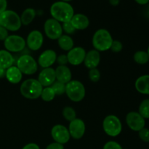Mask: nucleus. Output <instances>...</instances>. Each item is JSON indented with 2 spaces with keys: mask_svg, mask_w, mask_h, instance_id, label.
Segmentation results:
<instances>
[{
  "mask_svg": "<svg viewBox=\"0 0 149 149\" xmlns=\"http://www.w3.org/2000/svg\"><path fill=\"white\" fill-rule=\"evenodd\" d=\"M50 14L52 18L60 23L71 21L74 15L72 6L68 2L63 1H55L50 7Z\"/></svg>",
  "mask_w": 149,
  "mask_h": 149,
  "instance_id": "nucleus-1",
  "label": "nucleus"
},
{
  "mask_svg": "<svg viewBox=\"0 0 149 149\" xmlns=\"http://www.w3.org/2000/svg\"><path fill=\"white\" fill-rule=\"evenodd\" d=\"M43 87L37 79H28L21 84L20 92L22 95L27 99L34 100L39 98L42 94Z\"/></svg>",
  "mask_w": 149,
  "mask_h": 149,
  "instance_id": "nucleus-2",
  "label": "nucleus"
},
{
  "mask_svg": "<svg viewBox=\"0 0 149 149\" xmlns=\"http://www.w3.org/2000/svg\"><path fill=\"white\" fill-rule=\"evenodd\" d=\"M113 39L110 32L105 29L96 31L93 37V45L95 49L100 52H104L110 49Z\"/></svg>",
  "mask_w": 149,
  "mask_h": 149,
  "instance_id": "nucleus-3",
  "label": "nucleus"
},
{
  "mask_svg": "<svg viewBox=\"0 0 149 149\" xmlns=\"http://www.w3.org/2000/svg\"><path fill=\"white\" fill-rule=\"evenodd\" d=\"M0 26L7 31H17L22 26L20 16L13 10H5L0 14Z\"/></svg>",
  "mask_w": 149,
  "mask_h": 149,
  "instance_id": "nucleus-4",
  "label": "nucleus"
},
{
  "mask_svg": "<svg viewBox=\"0 0 149 149\" xmlns=\"http://www.w3.org/2000/svg\"><path fill=\"white\" fill-rule=\"evenodd\" d=\"M65 94L68 98L74 102H80L85 96V87L84 84L77 80H71L65 84Z\"/></svg>",
  "mask_w": 149,
  "mask_h": 149,
  "instance_id": "nucleus-5",
  "label": "nucleus"
},
{
  "mask_svg": "<svg viewBox=\"0 0 149 149\" xmlns=\"http://www.w3.org/2000/svg\"><path fill=\"white\" fill-rule=\"evenodd\" d=\"M103 128L106 135L111 137H116L122 132V122L115 115H109L103 120Z\"/></svg>",
  "mask_w": 149,
  "mask_h": 149,
  "instance_id": "nucleus-6",
  "label": "nucleus"
},
{
  "mask_svg": "<svg viewBox=\"0 0 149 149\" xmlns=\"http://www.w3.org/2000/svg\"><path fill=\"white\" fill-rule=\"evenodd\" d=\"M16 66L21 71L22 74L32 75L38 70V63L29 55H23L17 59Z\"/></svg>",
  "mask_w": 149,
  "mask_h": 149,
  "instance_id": "nucleus-7",
  "label": "nucleus"
},
{
  "mask_svg": "<svg viewBox=\"0 0 149 149\" xmlns=\"http://www.w3.org/2000/svg\"><path fill=\"white\" fill-rule=\"evenodd\" d=\"M44 30L46 36L52 40H56L63 35L62 25L56 20L49 18L45 21L44 25Z\"/></svg>",
  "mask_w": 149,
  "mask_h": 149,
  "instance_id": "nucleus-8",
  "label": "nucleus"
},
{
  "mask_svg": "<svg viewBox=\"0 0 149 149\" xmlns=\"http://www.w3.org/2000/svg\"><path fill=\"white\" fill-rule=\"evenodd\" d=\"M4 47L8 52H21L26 47V41L18 35H10L4 41Z\"/></svg>",
  "mask_w": 149,
  "mask_h": 149,
  "instance_id": "nucleus-9",
  "label": "nucleus"
},
{
  "mask_svg": "<svg viewBox=\"0 0 149 149\" xmlns=\"http://www.w3.org/2000/svg\"><path fill=\"white\" fill-rule=\"evenodd\" d=\"M127 125L132 130L139 132L141 130L145 127V119L138 112L132 111L127 113L126 116Z\"/></svg>",
  "mask_w": 149,
  "mask_h": 149,
  "instance_id": "nucleus-10",
  "label": "nucleus"
},
{
  "mask_svg": "<svg viewBox=\"0 0 149 149\" xmlns=\"http://www.w3.org/2000/svg\"><path fill=\"white\" fill-rule=\"evenodd\" d=\"M51 135L55 142L63 145L68 143L71 138L68 128L61 125H56L52 128Z\"/></svg>",
  "mask_w": 149,
  "mask_h": 149,
  "instance_id": "nucleus-11",
  "label": "nucleus"
},
{
  "mask_svg": "<svg viewBox=\"0 0 149 149\" xmlns=\"http://www.w3.org/2000/svg\"><path fill=\"white\" fill-rule=\"evenodd\" d=\"M68 130L70 136L76 140L81 139L85 133V124L83 120L76 118L75 119L70 122Z\"/></svg>",
  "mask_w": 149,
  "mask_h": 149,
  "instance_id": "nucleus-12",
  "label": "nucleus"
},
{
  "mask_svg": "<svg viewBox=\"0 0 149 149\" xmlns=\"http://www.w3.org/2000/svg\"><path fill=\"white\" fill-rule=\"evenodd\" d=\"M44 37L39 31H32L28 35L26 39V45L28 47L33 51L39 50L43 45Z\"/></svg>",
  "mask_w": 149,
  "mask_h": 149,
  "instance_id": "nucleus-13",
  "label": "nucleus"
},
{
  "mask_svg": "<svg viewBox=\"0 0 149 149\" xmlns=\"http://www.w3.org/2000/svg\"><path fill=\"white\" fill-rule=\"evenodd\" d=\"M85 55L86 52L84 48L81 47H76L68 51L67 58L70 64L73 65H79L84 62Z\"/></svg>",
  "mask_w": 149,
  "mask_h": 149,
  "instance_id": "nucleus-14",
  "label": "nucleus"
},
{
  "mask_svg": "<svg viewBox=\"0 0 149 149\" xmlns=\"http://www.w3.org/2000/svg\"><path fill=\"white\" fill-rule=\"evenodd\" d=\"M56 60L57 55L55 51L52 49H47L39 55L37 63L43 68H50L51 65L56 62Z\"/></svg>",
  "mask_w": 149,
  "mask_h": 149,
  "instance_id": "nucleus-15",
  "label": "nucleus"
},
{
  "mask_svg": "<svg viewBox=\"0 0 149 149\" xmlns=\"http://www.w3.org/2000/svg\"><path fill=\"white\" fill-rule=\"evenodd\" d=\"M56 80L55 69L52 68H44L38 77V81H39L42 87L51 86Z\"/></svg>",
  "mask_w": 149,
  "mask_h": 149,
  "instance_id": "nucleus-16",
  "label": "nucleus"
},
{
  "mask_svg": "<svg viewBox=\"0 0 149 149\" xmlns=\"http://www.w3.org/2000/svg\"><path fill=\"white\" fill-rule=\"evenodd\" d=\"M100 61V55L96 49H92L86 53L84 63L89 69L97 68Z\"/></svg>",
  "mask_w": 149,
  "mask_h": 149,
  "instance_id": "nucleus-17",
  "label": "nucleus"
},
{
  "mask_svg": "<svg viewBox=\"0 0 149 149\" xmlns=\"http://www.w3.org/2000/svg\"><path fill=\"white\" fill-rule=\"evenodd\" d=\"M55 77L58 81L66 84L71 81V71L66 65H58L56 69H55Z\"/></svg>",
  "mask_w": 149,
  "mask_h": 149,
  "instance_id": "nucleus-18",
  "label": "nucleus"
},
{
  "mask_svg": "<svg viewBox=\"0 0 149 149\" xmlns=\"http://www.w3.org/2000/svg\"><path fill=\"white\" fill-rule=\"evenodd\" d=\"M71 24L76 30H84L90 25L89 18L84 14H74L71 20Z\"/></svg>",
  "mask_w": 149,
  "mask_h": 149,
  "instance_id": "nucleus-19",
  "label": "nucleus"
},
{
  "mask_svg": "<svg viewBox=\"0 0 149 149\" xmlns=\"http://www.w3.org/2000/svg\"><path fill=\"white\" fill-rule=\"evenodd\" d=\"M5 77L12 84H18L23 78V74L17 66H11L6 70Z\"/></svg>",
  "mask_w": 149,
  "mask_h": 149,
  "instance_id": "nucleus-20",
  "label": "nucleus"
},
{
  "mask_svg": "<svg viewBox=\"0 0 149 149\" xmlns=\"http://www.w3.org/2000/svg\"><path fill=\"white\" fill-rule=\"evenodd\" d=\"M135 87L138 93L149 95V75H143L135 81Z\"/></svg>",
  "mask_w": 149,
  "mask_h": 149,
  "instance_id": "nucleus-21",
  "label": "nucleus"
},
{
  "mask_svg": "<svg viewBox=\"0 0 149 149\" xmlns=\"http://www.w3.org/2000/svg\"><path fill=\"white\" fill-rule=\"evenodd\" d=\"M14 63V58L13 55L7 50H0V67L7 70L10 67L13 66Z\"/></svg>",
  "mask_w": 149,
  "mask_h": 149,
  "instance_id": "nucleus-22",
  "label": "nucleus"
},
{
  "mask_svg": "<svg viewBox=\"0 0 149 149\" xmlns=\"http://www.w3.org/2000/svg\"><path fill=\"white\" fill-rule=\"evenodd\" d=\"M58 43L60 47L65 51L71 50L74 48V40L70 36L66 34L61 35L59 39H58Z\"/></svg>",
  "mask_w": 149,
  "mask_h": 149,
  "instance_id": "nucleus-23",
  "label": "nucleus"
},
{
  "mask_svg": "<svg viewBox=\"0 0 149 149\" xmlns=\"http://www.w3.org/2000/svg\"><path fill=\"white\" fill-rule=\"evenodd\" d=\"M36 17V10L33 8H27L22 13L20 16L21 23L24 26L30 24Z\"/></svg>",
  "mask_w": 149,
  "mask_h": 149,
  "instance_id": "nucleus-24",
  "label": "nucleus"
},
{
  "mask_svg": "<svg viewBox=\"0 0 149 149\" xmlns=\"http://www.w3.org/2000/svg\"><path fill=\"white\" fill-rule=\"evenodd\" d=\"M134 61L135 63L140 65H144L146 64L149 61V57L147 52L143 50L137 51L135 54H134Z\"/></svg>",
  "mask_w": 149,
  "mask_h": 149,
  "instance_id": "nucleus-25",
  "label": "nucleus"
},
{
  "mask_svg": "<svg viewBox=\"0 0 149 149\" xmlns=\"http://www.w3.org/2000/svg\"><path fill=\"white\" fill-rule=\"evenodd\" d=\"M41 97L44 101L49 102L52 101L55 97V93H54L53 90L51 87H46L43 88L41 94Z\"/></svg>",
  "mask_w": 149,
  "mask_h": 149,
  "instance_id": "nucleus-26",
  "label": "nucleus"
},
{
  "mask_svg": "<svg viewBox=\"0 0 149 149\" xmlns=\"http://www.w3.org/2000/svg\"><path fill=\"white\" fill-rule=\"evenodd\" d=\"M138 113L145 119H149V99H145L141 102L138 109Z\"/></svg>",
  "mask_w": 149,
  "mask_h": 149,
  "instance_id": "nucleus-27",
  "label": "nucleus"
},
{
  "mask_svg": "<svg viewBox=\"0 0 149 149\" xmlns=\"http://www.w3.org/2000/svg\"><path fill=\"white\" fill-rule=\"evenodd\" d=\"M63 116L67 121L71 122L76 119L77 113H76L75 110L73 108L67 106V107L64 108L63 110Z\"/></svg>",
  "mask_w": 149,
  "mask_h": 149,
  "instance_id": "nucleus-28",
  "label": "nucleus"
},
{
  "mask_svg": "<svg viewBox=\"0 0 149 149\" xmlns=\"http://www.w3.org/2000/svg\"><path fill=\"white\" fill-rule=\"evenodd\" d=\"M51 87L53 90L54 93H55V95H61L65 93V84L60 82V81H55L53 84L51 85Z\"/></svg>",
  "mask_w": 149,
  "mask_h": 149,
  "instance_id": "nucleus-29",
  "label": "nucleus"
},
{
  "mask_svg": "<svg viewBox=\"0 0 149 149\" xmlns=\"http://www.w3.org/2000/svg\"><path fill=\"white\" fill-rule=\"evenodd\" d=\"M89 77L90 79L93 82H97L100 80V73L98 71L97 68H93V69H90L89 71Z\"/></svg>",
  "mask_w": 149,
  "mask_h": 149,
  "instance_id": "nucleus-30",
  "label": "nucleus"
},
{
  "mask_svg": "<svg viewBox=\"0 0 149 149\" xmlns=\"http://www.w3.org/2000/svg\"><path fill=\"white\" fill-rule=\"evenodd\" d=\"M62 29L63 31H65L67 34H73L74 32L76 31V29L71 24V21L65 22V23H63Z\"/></svg>",
  "mask_w": 149,
  "mask_h": 149,
  "instance_id": "nucleus-31",
  "label": "nucleus"
},
{
  "mask_svg": "<svg viewBox=\"0 0 149 149\" xmlns=\"http://www.w3.org/2000/svg\"><path fill=\"white\" fill-rule=\"evenodd\" d=\"M138 135H139V138H141V141L146 143L149 142V129L148 128H143L138 132Z\"/></svg>",
  "mask_w": 149,
  "mask_h": 149,
  "instance_id": "nucleus-32",
  "label": "nucleus"
},
{
  "mask_svg": "<svg viewBox=\"0 0 149 149\" xmlns=\"http://www.w3.org/2000/svg\"><path fill=\"white\" fill-rule=\"evenodd\" d=\"M122 47L123 46H122V42H119V40H113L110 49L113 52H119L122 49Z\"/></svg>",
  "mask_w": 149,
  "mask_h": 149,
  "instance_id": "nucleus-33",
  "label": "nucleus"
},
{
  "mask_svg": "<svg viewBox=\"0 0 149 149\" xmlns=\"http://www.w3.org/2000/svg\"><path fill=\"white\" fill-rule=\"evenodd\" d=\"M103 149H123L119 143L115 141H109L103 146Z\"/></svg>",
  "mask_w": 149,
  "mask_h": 149,
  "instance_id": "nucleus-34",
  "label": "nucleus"
},
{
  "mask_svg": "<svg viewBox=\"0 0 149 149\" xmlns=\"http://www.w3.org/2000/svg\"><path fill=\"white\" fill-rule=\"evenodd\" d=\"M56 61L59 64V65H65L68 63V58L65 55H61L57 57Z\"/></svg>",
  "mask_w": 149,
  "mask_h": 149,
  "instance_id": "nucleus-35",
  "label": "nucleus"
},
{
  "mask_svg": "<svg viewBox=\"0 0 149 149\" xmlns=\"http://www.w3.org/2000/svg\"><path fill=\"white\" fill-rule=\"evenodd\" d=\"M8 31L3 26H0V40L4 41L8 37Z\"/></svg>",
  "mask_w": 149,
  "mask_h": 149,
  "instance_id": "nucleus-36",
  "label": "nucleus"
},
{
  "mask_svg": "<svg viewBox=\"0 0 149 149\" xmlns=\"http://www.w3.org/2000/svg\"><path fill=\"white\" fill-rule=\"evenodd\" d=\"M46 149H64V146L63 144L58 143H52L47 146Z\"/></svg>",
  "mask_w": 149,
  "mask_h": 149,
  "instance_id": "nucleus-37",
  "label": "nucleus"
},
{
  "mask_svg": "<svg viewBox=\"0 0 149 149\" xmlns=\"http://www.w3.org/2000/svg\"><path fill=\"white\" fill-rule=\"evenodd\" d=\"M7 0H0V14L7 10Z\"/></svg>",
  "mask_w": 149,
  "mask_h": 149,
  "instance_id": "nucleus-38",
  "label": "nucleus"
},
{
  "mask_svg": "<svg viewBox=\"0 0 149 149\" xmlns=\"http://www.w3.org/2000/svg\"><path fill=\"white\" fill-rule=\"evenodd\" d=\"M22 149H40V148H39V146L37 144L31 143H29L25 146Z\"/></svg>",
  "mask_w": 149,
  "mask_h": 149,
  "instance_id": "nucleus-39",
  "label": "nucleus"
},
{
  "mask_svg": "<svg viewBox=\"0 0 149 149\" xmlns=\"http://www.w3.org/2000/svg\"><path fill=\"white\" fill-rule=\"evenodd\" d=\"M135 1L141 5H145L149 2V0H135Z\"/></svg>",
  "mask_w": 149,
  "mask_h": 149,
  "instance_id": "nucleus-40",
  "label": "nucleus"
},
{
  "mask_svg": "<svg viewBox=\"0 0 149 149\" xmlns=\"http://www.w3.org/2000/svg\"><path fill=\"white\" fill-rule=\"evenodd\" d=\"M119 0H109V3L112 6H117L119 4Z\"/></svg>",
  "mask_w": 149,
  "mask_h": 149,
  "instance_id": "nucleus-41",
  "label": "nucleus"
},
{
  "mask_svg": "<svg viewBox=\"0 0 149 149\" xmlns=\"http://www.w3.org/2000/svg\"><path fill=\"white\" fill-rule=\"evenodd\" d=\"M5 73L6 70L1 68V67H0V78H2V77H5Z\"/></svg>",
  "mask_w": 149,
  "mask_h": 149,
  "instance_id": "nucleus-42",
  "label": "nucleus"
},
{
  "mask_svg": "<svg viewBox=\"0 0 149 149\" xmlns=\"http://www.w3.org/2000/svg\"><path fill=\"white\" fill-rule=\"evenodd\" d=\"M61 1H65V2H69V1H72V0H61Z\"/></svg>",
  "mask_w": 149,
  "mask_h": 149,
  "instance_id": "nucleus-43",
  "label": "nucleus"
},
{
  "mask_svg": "<svg viewBox=\"0 0 149 149\" xmlns=\"http://www.w3.org/2000/svg\"><path fill=\"white\" fill-rule=\"evenodd\" d=\"M147 53H148V57H149V47H148V50H147Z\"/></svg>",
  "mask_w": 149,
  "mask_h": 149,
  "instance_id": "nucleus-44",
  "label": "nucleus"
}]
</instances>
